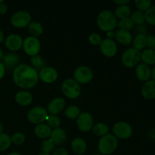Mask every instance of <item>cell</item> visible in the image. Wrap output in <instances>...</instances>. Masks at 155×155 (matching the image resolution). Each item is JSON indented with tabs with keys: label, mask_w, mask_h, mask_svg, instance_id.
<instances>
[{
	"label": "cell",
	"mask_w": 155,
	"mask_h": 155,
	"mask_svg": "<svg viewBox=\"0 0 155 155\" xmlns=\"http://www.w3.org/2000/svg\"><path fill=\"white\" fill-rule=\"evenodd\" d=\"M135 5L137 8L138 11H140V12L145 13L152 5V2L151 0H136Z\"/></svg>",
	"instance_id": "e575fe53"
},
{
	"label": "cell",
	"mask_w": 155,
	"mask_h": 155,
	"mask_svg": "<svg viewBox=\"0 0 155 155\" xmlns=\"http://www.w3.org/2000/svg\"><path fill=\"white\" fill-rule=\"evenodd\" d=\"M151 77H152V80H155V65L151 70Z\"/></svg>",
	"instance_id": "7dc6e473"
},
{
	"label": "cell",
	"mask_w": 155,
	"mask_h": 155,
	"mask_svg": "<svg viewBox=\"0 0 155 155\" xmlns=\"http://www.w3.org/2000/svg\"><path fill=\"white\" fill-rule=\"evenodd\" d=\"M4 39H5L4 33H3V32L2 31V30H0V44L4 41Z\"/></svg>",
	"instance_id": "bcb514c9"
},
{
	"label": "cell",
	"mask_w": 155,
	"mask_h": 155,
	"mask_svg": "<svg viewBox=\"0 0 155 155\" xmlns=\"http://www.w3.org/2000/svg\"><path fill=\"white\" fill-rule=\"evenodd\" d=\"M65 100L64 98L58 97L54 98L49 102L47 106V112L51 115H57L62 111L65 107Z\"/></svg>",
	"instance_id": "9a60e30c"
},
{
	"label": "cell",
	"mask_w": 155,
	"mask_h": 155,
	"mask_svg": "<svg viewBox=\"0 0 155 155\" xmlns=\"http://www.w3.org/2000/svg\"><path fill=\"white\" fill-rule=\"evenodd\" d=\"M22 37L18 34H10L5 38V45L8 50L12 51H19L23 46Z\"/></svg>",
	"instance_id": "4fadbf2b"
},
{
	"label": "cell",
	"mask_w": 155,
	"mask_h": 155,
	"mask_svg": "<svg viewBox=\"0 0 155 155\" xmlns=\"http://www.w3.org/2000/svg\"><path fill=\"white\" fill-rule=\"evenodd\" d=\"M146 47L150 49H155V36L149 35L147 36Z\"/></svg>",
	"instance_id": "ab89813d"
},
{
	"label": "cell",
	"mask_w": 155,
	"mask_h": 155,
	"mask_svg": "<svg viewBox=\"0 0 155 155\" xmlns=\"http://www.w3.org/2000/svg\"><path fill=\"white\" fill-rule=\"evenodd\" d=\"M77 124L79 130L83 133L90 131L94 126V120L91 114L88 112L80 113L77 118Z\"/></svg>",
	"instance_id": "8fae6325"
},
{
	"label": "cell",
	"mask_w": 155,
	"mask_h": 155,
	"mask_svg": "<svg viewBox=\"0 0 155 155\" xmlns=\"http://www.w3.org/2000/svg\"><path fill=\"white\" fill-rule=\"evenodd\" d=\"M114 39L119 43L124 45H128L133 42V36L130 31L123 30H118L115 32Z\"/></svg>",
	"instance_id": "44dd1931"
},
{
	"label": "cell",
	"mask_w": 155,
	"mask_h": 155,
	"mask_svg": "<svg viewBox=\"0 0 155 155\" xmlns=\"http://www.w3.org/2000/svg\"><path fill=\"white\" fill-rule=\"evenodd\" d=\"M20 61L19 56L14 52L8 53L2 58V64L5 65V68L8 69H15Z\"/></svg>",
	"instance_id": "d6986e66"
},
{
	"label": "cell",
	"mask_w": 155,
	"mask_h": 155,
	"mask_svg": "<svg viewBox=\"0 0 155 155\" xmlns=\"http://www.w3.org/2000/svg\"><path fill=\"white\" fill-rule=\"evenodd\" d=\"M80 113H81L80 112V109L78 107L74 105H71L65 109L64 111L65 116L68 118H69V119L72 120L77 119L79 117V115L80 114Z\"/></svg>",
	"instance_id": "1f68e13d"
},
{
	"label": "cell",
	"mask_w": 155,
	"mask_h": 155,
	"mask_svg": "<svg viewBox=\"0 0 155 155\" xmlns=\"http://www.w3.org/2000/svg\"><path fill=\"white\" fill-rule=\"evenodd\" d=\"M61 91L67 98L75 99L80 95L81 88L80 84L74 79H67L62 83Z\"/></svg>",
	"instance_id": "277c9868"
},
{
	"label": "cell",
	"mask_w": 155,
	"mask_h": 155,
	"mask_svg": "<svg viewBox=\"0 0 155 155\" xmlns=\"http://www.w3.org/2000/svg\"><path fill=\"white\" fill-rule=\"evenodd\" d=\"M97 24L102 31H113L117 27V21L113 12L110 10L101 11L97 17Z\"/></svg>",
	"instance_id": "7a4b0ae2"
},
{
	"label": "cell",
	"mask_w": 155,
	"mask_h": 155,
	"mask_svg": "<svg viewBox=\"0 0 155 155\" xmlns=\"http://www.w3.org/2000/svg\"><path fill=\"white\" fill-rule=\"evenodd\" d=\"M3 56H4V54H3V51H2V50L1 49V48H0V60H1V59H2Z\"/></svg>",
	"instance_id": "681fc988"
},
{
	"label": "cell",
	"mask_w": 155,
	"mask_h": 155,
	"mask_svg": "<svg viewBox=\"0 0 155 155\" xmlns=\"http://www.w3.org/2000/svg\"><path fill=\"white\" fill-rule=\"evenodd\" d=\"M31 22V16L27 11H18L11 17V24L16 28H24L28 27Z\"/></svg>",
	"instance_id": "8992f818"
},
{
	"label": "cell",
	"mask_w": 155,
	"mask_h": 155,
	"mask_svg": "<svg viewBox=\"0 0 155 155\" xmlns=\"http://www.w3.org/2000/svg\"><path fill=\"white\" fill-rule=\"evenodd\" d=\"M106 35H107V39H112L113 38H114L115 33L114 31H109V32H107V33H106Z\"/></svg>",
	"instance_id": "f6af8a7d"
},
{
	"label": "cell",
	"mask_w": 155,
	"mask_h": 155,
	"mask_svg": "<svg viewBox=\"0 0 155 155\" xmlns=\"http://www.w3.org/2000/svg\"><path fill=\"white\" fill-rule=\"evenodd\" d=\"M117 145V139L114 135L108 133L99 139L98 143V149L101 154L110 155L116 151Z\"/></svg>",
	"instance_id": "3957f363"
},
{
	"label": "cell",
	"mask_w": 155,
	"mask_h": 155,
	"mask_svg": "<svg viewBox=\"0 0 155 155\" xmlns=\"http://www.w3.org/2000/svg\"><path fill=\"white\" fill-rule=\"evenodd\" d=\"M39 73L28 64H19L13 71V81L18 87L32 89L39 81Z\"/></svg>",
	"instance_id": "6da1fadb"
},
{
	"label": "cell",
	"mask_w": 155,
	"mask_h": 155,
	"mask_svg": "<svg viewBox=\"0 0 155 155\" xmlns=\"http://www.w3.org/2000/svg\"><path fill=\"white\" fill-rule=\"evenodd\" d=\"M7 155H22V154H20V153L18 152H11L9 153V154H8Z\"/></svg>",
	"instance_id": "c3c4849f"
},
{
	"label": "cell",
	"mask_w": 155,
	"mask_h": 155,
	"mask_svg": "<svg viewBox=\"0 0 155 155\" xmlns=\"http://www.w3.org/2000/svg\"><path fill=\"white\" fill-rule=\"evenodd\" d=\"M74 80L79 84L89 83L93 78L92 70L86 66H80L75 70L74 74Z\"/></svg>",
	"instance_id": "30bf717a"
},
{
	"label": "cell",
	"mask_w": 155,
	"mask_h": 155,
	"mask_svg": "<svg viewBox=\"0 0 155 155\" xmlns=\"http://www.w3.org/2000/svg\"><path fill=\"white\" fill-rule=\"evenodd\" d=\"M39 77L43 83H52L57 80L58 74L57 71L51 67H45L40 70Z\"/></svg>",
	"instance_id": "5bb4252c"
},
{
	"label": "cell",
	"mask_w": 155,
	"mask_h": 155,
	"mask_svg": "<svg viewBox=\"0 0 155 155\" xmlns=\"http://www.w3.org/2000/svg\"><path fill=\"white\" fill-rule=\"evenodd\" d=\"M11 139H12V143H14L15 145H21L25 142L26 138L24 133L18 132V133H15L12 135V137H11Z\"/></svg>",
	"instance_id": "74e56055"
},
{
	"label": "cell",
	"mask_w": 155,
	"mask_h": 155,
	"mask_svg": "<svg viewBox=\"0 0 155 155\" xmlns=\"http://www.w3.org/2000/svg\"><path fill=\"white\" fill-rule=\"evenodd\" d=\"M30 63H31L32 67L37 71V69H42L45 68V61L44 59L39 54L33 56L30 58Z\"/></svg>",
	"instance_id": "836d02e7"
},
{
	"label": "cell",
	"mask_w": 155,
	"mask_h": 155,
	"mask_svg": "<svg viewBox=\"0 0 155 155\" xmlns=\"http://www.w3.org/2000/svg\"><path fill=\"white\" fill-rule=\"evenodd\" d=\"M89 41L92 45H100L102 39H101V36H100L98 33H93L92 34L89 35Z\"/></svg>",
	"instance_id": "f35d334b"
},
{
	"label": "cell",
	"mask_w": 155,
	"mask_h": 155,
	"mask_svg": "<svg viewBox=\"0 0 155 155\" xmlns=\"http://www.w3.org/2000/svg\"><path fill=\"white\" fill-rule=\"evenodd\" d=\"M130 19L133 22L134 24L137 25H142L145 22V17L144 12H140V11H135L130 15Z\"/></svg>",
	"instance_id": "4dcf8cb0"
},
{
	"label": "cell",
	"mask_w": 155,
	"mask_h": 155,
	"mask_svg": "<svg viewBox=\"0 0 155 155\" xmlns=\"http://www.w3.org/2000/svg\"><path fill=\"white\" fill-rule=\"evenodd\" d=\"M23 49L29 56L36 55L41 50V43L39 39L34 36H27L23 42Z\"/></svg>",
	"instance_id": "52a82bcc"
},
{
	"label": "cell",
	"mask_w": 155,
	"mask_h": 155,
	"mask_svg": "<svg viewBox=\"0 0 155 155\" xmlns=\"http://www.w3.org/2000/svg\"><path fill=\"white\" fill-rule=\"evenodd\" d=\"M40 148L42 153L51 154V153L54 151V148H55V144L53 142V141L50 138H48V139H44L42 141Z\"/></svg>",
	"instance_id": "f546056e"
},
{
	"label": "cell",
	"mask_w": 155,
	"mask_h": 155,
	"mask_svg": "<svg viewBox=\"0 0 155 155\" xmlns=\"http://www.w3.org/2000/svg\"><path fill=\"white\" fill-rule=\"evenodd\" d=\"M48 112L45 108L40 106L34 107L29 110L27 114V119L31 124H43L48 117Z\"/></svg>",
	"instance_id": "ba28073f"
},
{
	"label": "cell",
	"mask_w": 155,
	"mask_h": 155,
	"mask_svg": "<svg viewBox=\"0 0 155 155\" xmlns=\"http://www.w3.org/2000/svg\"><path fill=\"white\" fill-rule=\"evenodd\" d=\"M51 129L47 124H38L34 128V134L39 139H46L51 136Z\"/></svg>",
	"instance_id": "603a6c76"
},
{
	"label": "cell",
	"mask_w": 155,
	"mask_h": 155,
	"mask_svg": "<svg viewBox=\"0 0 155 155\" xmlns=\"http://www.w3.org/2000/svg\"><path fill=\"white\" fill-rule=\"evenodd\" d=\"M136 75L140 81L147 82L151 77V69L148 65L139 63L136 67Z\"/></svg>",
	"instance_id": "2e32d148"
},
{
	"label": "cell",
	"mask_w": 155,
	"mask_h": 155,
	"mask_svg": "<svg viewBox=\"0 0 155 155\" xmlns=\"http://www.w3.org/2000/svg\"><path fill=\"white\" fill-rule=\"evenodd\" d=\"M141 60L147 65L155 64V49L145 48L141 52Z\"/></svg>",
	"instance_id": "cb8c5ba5"
},
{
	"label": "cell",
	"mask_w": 155,
	"mask_h": 155,
	"mask_svg": "<svg viewBox=\"0 0 155 155\" xmlns=\"http://www.w3.org/2000/svg\"><path fill=\"white\" fill-rule=\"evenodd\" d=\"M7 11H8V7L7 5H6L5 3V2L1 3V4H0V15H5Z\"/></svg>",
	"instance_id": "b9f144b4"
},
{
	"label": "cell",
	"mask_w": 155,
	"mask_h": 155,
	"mask_svg": "<svg viewBox=\"0 0 155 155\" xmlns=\"http://www.w3.org/2000/svg\"><path fill=\"white\" fill-rule=\"evenodd\" d=\"M114 3L117 5L118 6L120 5H127L128 3L130 2V0H114Z\"/></svg>",
	"instance_id": "7bdbcfd3"
},
{
	"label": "cell",
	"mask_w": 155,
	"mask_h": 155,
	"mask_svg": "<svg viewBox=\"0 0 155 155\" xmlns=\"http://www.w3.org/2000/svg\"><path fill=\"white\" fill-rule=\"evenodd\" d=\"M135 24L130 19V18H124V19L120 20L117 22V27H119L120 30H127V31H130V30L134 27Z\"/></svg>",
	"instance_id": "d6a6232c"
},
{
	"label": "cell",
	"mask_w": 155,
	"mask_h": 155,
	"mask_svg": "<svg viewBox=\"0 0 155 155\" xmlns=\"http://www.w3.org/2000/svg\"><path fill=\"white\" fill-rule=\"evenodd\" d=\"M100 49L101 53L107 58L114 57L117 53V46L116 42L113 39H107V38L102 39L100 44Z\"/></svg>",
	"instance_id": "7c38bea8"
},
{
	"label": "cell",
	"mask_w": 155,
	"mask_h": 155,
	"mask_svg": "<svg viewBox=\"0 0 155 155\" xmlns=\"http://www.w3.org/2000/svg\"><path fill=\"white\" fill-rule=\"evenodd\" d=\"M145 21L151 26H155V5L150 7L148 11L145 12Z\"/></svg>",
	"instance_id": "8d00e7d4"
},
{
	"label": "cell",
	"mask_w": 155,
	"mask_h": 155,
	"mask_svg": "<svg viewBox=\"0 0 155 155\" xmlns=\"http://www.w3.org/2000/svg\"><path fill=\"white\" fill-rule=\"evenodd\" d=\"M4 2V1H3V0H0V4H1V3H3Z\"/></svg>",
	"instance_id": "db71d44e"
},
{
	"label": "cell",
	"mask_w": 155,
	"mask_h": 155,
	"mask_svg": "<svg viewBox=\"0 0 155 155\" xmlns=\"http://www.w3.org/2000/svg\"><path fill=\"white\" fill-rule=\"evenodd\" d=\"M28 31L32 36L37 38L43 33V27L39 22L33 21V22H30L28 25Z\"/></svg>",
	"instance_id": "4316f807"
},
{
	"label": "cell",
	"mask_w": 155,
	"mask_h": 155,
	"mask_svg": "<svg viewBox=\"0 0 155 155\" xmlns=\"http://www.w3.org/2000/svg\"><path fill=\"white\" fill-rule=\"evenodd\" d=\"M92 130L95 136H101V137L108 134L109 133L108 126L106 125L105 124H102V123H98V124H95Z\"/></svg>",
	"instance_id": "83f0119b"
},
{
	"label": "cell",
	"mask_w": 155,
	"mask_h": 155,
	"mask_svg": "<svg viewBox=\"0 0 155 155\" xmlns=\"http://www.w3.org/2000/svg\"><path fill=\"white\" fill-rule=\"evenodd\" d=\"M91 155H102L101 154H91Z\"/></svg>",
	"instance_id": "f5cc1de1"
},
{
	"label": "cell",
	"mask_w": 155,
	"mask_h": 155,
	"mask_svg": "<svg viewBox=\"0 0 155 155\" xmlns=\"http://www.w3.org/2000/svg\"><path fill=\"white\" fill-rule=\"evenodd\" d=\"M5 74V67L3 64L2 62L0 61V80L4 77Z\"/></svg>",
	"instance_id": "ee69618b"
},
{
	"label": "cell",
	"mask_w": 155,
	"mask_h": 155,
	"mask_svg": "<svg viewBox=\"0 0 155 155\" xmlns=\"http://www.w3.org/2000/svg\"><path fill=\"white\" fill-rule=\"evenodd\" d=\"M51 155H69V154H68V151L65 148H59L58 149L54 150Z\"/></svg>",
	"instance_id": "60d3db41"
},
{
	"label": "cell",
	"mask_w": 155,
	"mask_h": 155,
	"mask_svg": "<svg viewBox=\"0 0 155 155\" xmlns=\"http://www.w3.org/2000/svg\"><path fill=\"white\" fill-rule=\"evenodd\" d=\"M50 139L53 141L55 145H63L67 140V133L64 130L60 127L53 129V130H51Z\"/></svg>",
	"instance_id": "ac0fdd59"
},
{
	"label": "cell",
	"mask_w": 155,
	"mask_h": 155,
	"mask_svg": "<svg viewBox=\"0 0 155 155\" xmlns=\"http://www.w3.org/2000/svg\"><path fill=\"white\" fill-rule=\"evenodd\" d=\"M71 148L74 154L77 155H82L85 154L87 148L86 141L80 137L75 138L71 142Z\"/></svg>",
	"instance_id": "ffe728a7"
},
{
	"label": "cell",
	"mask_w": 155,
	"mask_h": 155,
	"mask_svg": "<svg viewBox=\"0 0 155 155\" xmlns=\"http://www.w3.org/2000/svg\"><path fill=\"white\" fill-rule=\"evenodd\" d=\"M45 122L51 129L58 128L61 125V120L57 115H48L46 120H45Z\"/></svg>",
	"instance_id": "d590c367"
},
{
	"label": "cell",
	"mask_w": 155,
	"mask_h": 155,
	"mask_svg": "<svg viewBox=\"0 0 155 155\" xmlns=\"http://www.w3.org/2000/svg\"><path fill=\"white\" fill-rule=\"evenodd\" d=\"M133 127L130 124L124 121L116 123L113 127L114 136L117 139H127L131 137L133 135Z\"/></svg>",
	"instance_id": "9c48e42d"
},
{
	"label": "cell",
	"mask_w": 155,
	"mask_h": 155,
	"mask_svg": "<svg viewBox=\"0 0 155 155\" xmlns=\"http://www.w3.org/2000/svg\"><path fill=\"white\" fill-rule=\"evenodd\" d=\"M12 144V139L9 135L5 133H0V152H3L8 149Z\"/></svg>",
	"instance_id": "f1b7e54d"
},
{
	"label": "cell",
	"mask_w": 155,
	"mask_h": 155,
	"mask_svg": "<svg viewBox=\"0 0 155 155\" xmlns=\"http://www.w3.org/2000/svg\"><path fill=\"white\" fill-rule=\"evenodd\" d=\"M3 133V125L2 124V123L0 122V133Z\"/></svg>",
	"instance_id": "f907efd6"
},
{
	"label": "cell",
	"mask_w": 155,
	"mask_h": 155,
	"mask_svg": "<svg viewBox=\"0 0 155 155\" xmlns=\"http://www.w3.org/2000/svg\"><path fill=\"white\" fill-rule=\"evenodd\" d=\"M123 64L128 68H133L137 66L141 61V52L134 48H130L126 50L121 57Z\"/></svg>",
	"instance_id": "5b68a950"
},
{
	"label": "cell",
	"mask_w": 155,
	"mask_h": 155,
	"mask_svg": "<svg viewBox=\"0 0 155 155\" xmlns=\"http://www.w3.org/2000/svg\"><path fill=\"white\" fill-rule=\"evenodd\" d=\"M141 94L144 98L148 100L155 98V80H149L145 82L141 89Z\"/></svg>",
	"instance_id": "e0dca14e"
},
{
	"label": "cell",
	"mask_w": 155,
	"mask_h": 155,
	"mask_svg": "<svg viewBox=\"0 0 155 155\" xmlns=\"http://www.w3.org/2000/svg\"><path fill=\"white\" fill-rule=\"evenodd\" d=\"M131 8L128 5H120L118 6L114 13V16L116 18H119L120 20L124 19V18H130L131 15Z\"/></svg>",
	"instance_id": "484cf974"
},
{
	"label": "cell",
	"mask_w": 155,
	"mask_h": 155,
	"mask_svg": "<svg viewBox=\"0 0 155 155\" xmlns=\"http://www.w3.org/2000/svg\"><path fill=\"white\" fill-rule=\"evenodd\" d=\"M147 36L143 33H139L133 39V48L141 51L146 48Z\"/></svg>",
	"instance_id": "d4e9b609"
},
{
	"label": "cell",
	"mask_w": 155,
	"mask_h": 155,
	"mask_svg": "<svg viewBox=\"0 0 155 155\" xmlns=\"http://www.w3.org/2000/svg\"><path fill=\"white\" fill-rule=\"evenodd\" d=\"M38 155H51V154H45V153H40V154H39Z\"/></svg>",
	"instance_id": "816d5d0a"
},
{
	"label": "cell",
	"mask_w": 155,
	"mask_h": 155,
	"mask_svg": "<svg viewBox=\"0 0 155 155\" xmlns=\"http://www.w3.org/2000/svg\"><path fill=\"white\" fill-rule=\"evenodd\" d=\"M15 101L21 106H28L33 101V95L27 91H20L15 95Z\"/></svg>",
	"instance_id": "7402d4cb"
}]
</instances>
